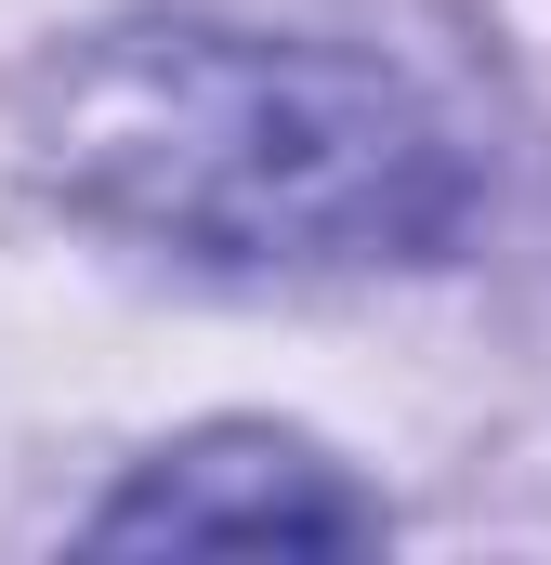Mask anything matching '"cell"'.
I'll return each mask as SVG.
<instances>
[{
	"instance_id": "cell-1",
	"label": "cell",
	"mask_w": 551,
	"mask_h": 565,
	"mask_svg": "<svg viewBox=\"0 0 551 565\" xmlns=\"http://www.w3.org/2000/svg\"><path fill=\"white\" fill-rule=\"evenodd\" d=\"M53 132L106 224L197 264H368L460 224V158L420 93L315 40L132 26L66 79Z\"/></svg>"
},
{
	"instance_id": "cell-2",
	"label": "cell",
	"mask_w": 551,
	"mask_h": 565,
	"mask_svg": "<svg viewBox=\"0 0 551 565\" xmlns=\"http://www.w3.org/2000/svg\"><path fill=\"white\" fill-rule=\"evenodd\" d=\"M106 553H276V540H302V553H355V540H381V500H355L315 447H289V434H197V447H171L144 487L106 500V526H93Z\"/></svg>"
}]
</instances>
